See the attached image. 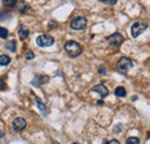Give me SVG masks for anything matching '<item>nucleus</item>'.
Returning a JSON list of instances; mask_svg holds the SVG:
<instances>
[{
    "label": "nucleus",
    "instance_id": "nucleus-1",
    "mask_svg": "<svg viewBox=\"0 0 150 144\" xmlns=\"http://www.w3.org/2000/svg\"><path fill=\"white\" fill-rule=\"evenodd\" d=\"M65 50H66L67 54H68L69 56H72V58H75V56L80 55V53L82 52L81 45H80L79 43L74 42V40L67 42V43L65 44Z\"/></svg>",
    "mask_w": 150,
    "mask_h": 144
},
{
    "label": "nucleus",
    "instance_id": "nucleus-2",
    "mask_svg": "<svg viewBox=\"0 0 150 144\" xmlns=\"http://www.w3.org/2000/svg\"><path fill=\"white\" fill-rule=\"evenodd\" d=\"M133 67V61L131 59L126 58V56H122L119 59L118 64H117V71L121 74H126Z\"/></svg>",
    "mask_w": 150,
    "mask_h": 144
},
{
    "label": "nucleus",
    "instance_id": "nucleus-3",
    "mask_svg": "<svg viewBox=\"0 0 150 144\" xmlns=\"http://www.w3.org/2000/svg\"><path fill=\"white\" fill-rule=\"evenodd\" d=\"M36 43H37L38 46H40V47H49V46L53 45L54 38L49 36V35H40V36L37 37Z\"/></svg>",
    "mask_w": 150,
    "mask_h": 144
},
{
    "label": "nucleus",
    "instance_id": "nucleus-4",
    "mask_svg": "<svg viewBox=\"0 0 150 144\" xmlns=\"http://www.w3.org/2000/svg\"><path fill=\"white\" fill-rule=\"evenodd\" d=\"M148 28V24L147 23H143V22H135L133 25H132V36L133 37H139L142 32H144Z\"/></svg>",
    "mask_w": 150,
    "mask_h": 144
},
{
    "label": "nucleus",
    "instance_id": "nucleus-5",
    "mask_svg": "<svg viewBox=\"0 0 150 144\" xmlns=\"http://www.w3.org/2000/svg\"><path fill=\"white\" fill-rule=\"evenodd\" d=\"M86 27H87V20L82 16L73 18V21L71 22V28L74 30H84Z\"/></svg>",
    "mask_w": 150,
    "mask_h": 144
},
{
    "label": "nucleus",
    "instance_id": "nucleus-6",
    "mask_svg": "<svg viewBox=\"0 0 150 144\" xmlns=\"http://www.w3.org/2000/svg\"><path fill=\"white\" fill-rule=\"evenodd\" d=\"M108 42H109V44L113 46V47H118V46H120L121 44H122V42H124V37L121 34H119V32H115V34H113L111 36L108 38Z\"/></svg>",
    "mask_w": 150,
    "mask_h": 144
},
{
    "label": "nucleus",
    "instance_id": "nucleus-7",
    "mask_svg": "<svg viewBox=\"0 0 150 144\" xmlns=\"http://www.w3.org/2000/svg\"><path fill=\"white\" fill-rule=\"evenodd\" d=\"M25 126H27V121L24 120V118L19 116V118H15L13 121V128L16 131H22L25 128Z\"/></svg>",
    "mask_w": 150,
    "mask_h": 144
},
{
    "label": "nucleus",
    "instance_id": "nucleus-8",
    "mask_svg": "<svg viewBox=\"0 0 150 144\" xmlns=\"http://www.w3.org/2000/svg\"><path fill=\"white\" fill-rule=\"evenodd\" d=\"M49 80H50V78H49V76L37 74V75L35 76V78L33 80L31 84H33V85H35V87H39V85H42V84L47 83V82H49Z\"/></svg>",
    "mask_w": 150,
    "mask_h": 144
},
{
    "label": "nucleus",
    "instance_id": "nucleus-9",
    "mask_svg": "<svg viewBox=\"0 0 150 144\" xmlns=\"http://www.w3.org/2000/svg\"><path fill=\"white\" fill-rule=\"evenodd\" d=\"M93 91H94V92H97L102 98H105V97L109 96V89H108L104 84H98V85L94 87V88H93Z\"/></svg>",
    "mask_w": 150,
    "mask_h": 144
},
{
    "label": "nucleus",
    "instance_id": "nucleus-10",
    "mask_svg": "<svg viewBox=\"0 0 150 144\" xmlns=\"http://www.w3.org/2000/svg\"><path fill=\"white\" fill-rule=\"evenodd\" d=\"M36 98V104H37V106H38V108L40 109V112H42V114L45 116L46 114H47V109H46V106L43 104V102L39 99V98H37V97H35Z\"/></svg>",
    "mask_w": 150,
    "mask_h": 144
},
{
    "label": "nucleus",
    "instance_id": "nucleus-11",
    "mask_svg": "<svg viewBox=\"0 0 150 144\" xmlns=\"http://www.w3.org/2000/svg\"><path fill=\"white\" fill-rule=\"evenodd\" d=\"M5 46H6V49H7L8 51H11V52H15V51H16V42H15V40H8Z\"/></svg>",
    "mask_w": 150,
    "mask_h": 144
},
{
    "label": "nucleus",
    "instance_id": "nucleus-12",
    "mask_svg": "<svg viewBox=\"0 0 150 144\" xmlns=\"http://www.w3.org/2000/svg\"><path fill=\"white\" fill-rule=\"evenodd\" d=\"M28 36H29V30L25 27H21L19 29V37L21 39H25Z\"/></svg>",
    "mask_w": 150,
    "mask_h": 144
},
{
    "label": "nucleus",
    "instance_id": "nucleus-13",
    "mask_svg": "<svg viewBox=\"0 0 150 144\" xmlns=\"http://www.w3.org/2000/svg\"><path fill=\"white\" fill-rule=\"evenodd\" d=\"M11 62V58L6 54H1L0 55V66H7Z\"/></svg>",
    "mask_w": 150,
    "mask_h": 144
},
{
    "label": "nucleus",
    "instance_id": "nucleus-14",
    "mask_svg": "<svg viewBox=\"0 0 150 144\" xmlns=\"http://www.w3.org/2000/svg\"><path fill=\"white\" fill-rule=\"evenodd\" d=\"M114 93H115L117 97H125L126 96V89L124 87H118V88H115Z\"/></svg>",
    "mask_w": 150,
    "mask_h": 144
},
{
    "label": "nucleus",
    "instance_id": "nucleus-15",
    "mask_svg": "<svg viewBox=\"0 0 150 144\" xmlns=\"http://www.w3.org/2000/svg\"><path fill=\"white\" fill-rule=\"evenodd\" d=\"M2 4L6 7H14L18 4V0H2Z\"/></svg>",
    "mask_w": 150,
    "mask_h": 144
},
{
    "label": "nucleus",
    "instance_id": "nucleus-16",
    "mask_svg": "<svg viewBox=\"0 0 150 144\" xmlns=\"http://www.w3.org/2000/svg\"><path fill=\"white\" fill-rule=\"evenodd\" d=\"M7 36H8V30L6 28H4V27H0V38L6 39Z\"/></svg>",
    "mask_w": 150,
    "mask_h": 144
},
{
    "label": "nucleus",
    "instance_id": "nucleus-17",
    "mask_svg": "<svg viewBox=\"0 0 150 144\" xmlns=\"http://www.w3.org/2000/svg\"><path fill=\"white\" fill-rule=\"evenodd\" d=\"M126 144H140V138L139 137H129V138H127Z\"/></svg>",
    "mask_w": 150,
    "mask_h": 144
},
{
    "label": "nucleus",
    "instance_id": "nucleus-18",
    "mask_svg": "<svg viewBox=\"0 0 150 144\" xmlns=\"http://www.w3.org/2000/svg\"><path fill=\"white\" fill-rule=\"evenodd\" d=\"M34 56H35V54H34V52H31V51H28L25 53V59L27 60H31V59H34Z\"/></svg>",
    "mask_w": 150,
    "mask_h": 144
},
{
    "label": "nucleus",
    "instance_id": "nucleus-19",
    "mask_svg": "<svg viewBox=\"0 0 150 144\" xmlns=\"http://www.w3.org/2000/svg\"><path fill=\"white\" fill-rule=\"evenodd\" d=\"M99 1L103 4H108V5H114V4H117L118 0H99Z\"/></svg>",
    "mask_w": 150,
    "mask_h": 144
},
{
    "label": "nucleus",
    "instance_id": "nucleus-20",
    "mask_svg": "<svg viewBox=\"0 0 150 144\" xmlns=\"http://www.w3.org/2000/svg\"><path fill=\"white\" fill-rule=\"evenodd\" d=\"M103 144H120V143L117 140H111V141H104Z\"/></svg>",
    "mask_w": 150,
    "mask_h": 144
},
{
    "label": "nucleus",
    "instance_id": "nucleus-21",
    "mask_svg": "<svg viewBox=\"0 0 150 144\" xmlns=\"http://www.w3.org/2000/svg\"><path fill=\"white\" fill-rule=\"evenodd\" d=\"M98 72L100 73L102 75H105V74H106V69H105V67H104V66H100V67L98 68Z\"/></svg>",
    "mask_w": 150,
    "mask_h": 144
},
{
    "label": "nucleus",
    "instance_id": "nucleus-22",
    "mask_svg": "<svg viewBox=\"0 0 150 144\" xmlns=\"http://www.w3.org/2000/svg\"><path fill=\"white\" fill-rule=\"evenodd\" d=\"M5 87H6V83H5V81H4L2 78H0V90L5 89Z\"/></svg>",
    "mask_w": 150,
    "mask_h": 144
},
{
    "label": "nucleus",
    "instance_id": "nucleus-23",
    "mask_svg": "<svg viewBox=\"0 0 150 144\" xmlns=\"http://www.w3.org/2000/svg\"><path fill=\"white\" fill-rule=\"evenodd\" d=\"M120 128H121V126H115L114 127V130H113V131H114V133H120Z\"/></svg>",
    "mask_w": 150,
    "mask_h": 144
},
{
    "label": "nucleus",
    "instance_id": "nucleus-24",
    "mask_svg": "<svg viewBox=\"0 0 150 144\" xmlns=\"http://www.w3.org/2000/svg\"><path fill=\"white\" fill-rule=\"evenodd\" d=\"M4 136H5V133L0 130V138H1V137H4Z\"/></svg>",
    "mask_w": 150,
    "mask_h": 144
},
{
    "label": "nucleus",
    "instance_id": "nucleus-25",
    "mask_svg": "<svg viewBox=\"0 0 150 144\" xmlns=\"http://www.w3.org/2000/svg\"><path fill=\"white\" fill-rule=\"evenodd\" d=\"M53 144H60V143H58V142H53Z\"/></svg>",
    "mask_w": 150,
    "mask_h": 144
},
{
    "label": "nucleus",
    "instance_id": "nucleus-26",
    "mask_svg": "<svg viewBox=\"0 0 150 144\" xmlns=\"http://www.w3.org/2000/svg\"><path fill=\"white\" fill-rule=\"evenodd\" d=\"M73 144H81V143H77V142H76V143H73Z\"/></svg>",
    "mask_w": 150,
    "mask_h": 144
}]
</instances>
